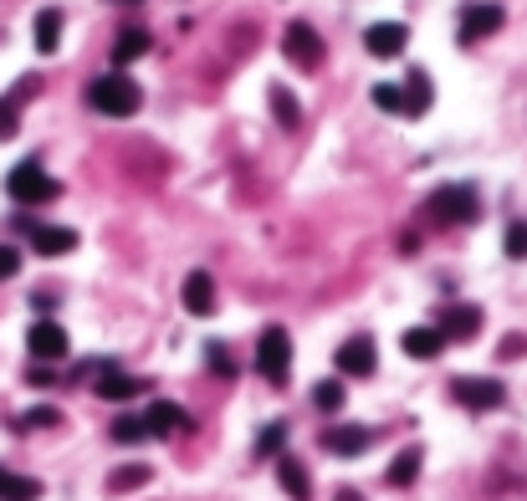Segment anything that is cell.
<instances>
[{"label":"cell","instance_id":"cell-13","mask_svg":"<svg viewBox=\"0 0 527 501\" xmlns=\"http://www.w3.org/2000/svg\"><path fill=\"white\" fill-rule=\"evenodd\" d=\"M98 399H134L139 389H144V379H134V374H123V369H113V363H103L98 369Z\"/></svg>","mask_w":527,"mask_h":501},{"label":"cell","instance_id":"cell-7","mask_svg":"<svg viewBox=\"0 0 527 501\" xmlns=\"http://www.w3.org/2000/svg\"><path fill=\"white\" fill-rule=\"evenodd\" d=\"M364 47H369V57L389 62V57H400V52L410 47V31H405L400 21H374V26L364 31Z\"/></svg>","mask_w":527,"mask_h":501},{"label":"cell","instance_id":"cell-21","mask_svg":"<svg viewBox=\"0 0 527 501\" xmlns=\"http://www.w3.org/2000/svg\"><path fill=\"white\" fill-rule=\"evenodd\" d=\"M57 41H62V11L47 6V11L36 16V52H41V57H52V52H57Z\"/></svg>","mask_w":527,"mask_h":501},{"label":"cell","instance_id":"cell-32","mask_svg":"<svg viewBox=\"0 0 527 501\" xmlns=\"http://www.w3.org/2000/svg\"><path fill=\"white\" fill-rule=\"evenodd\" d=\"M282 440H287V425L277 420V425H267V430H261V440H256V455H272V450H282Z\"/></svg>","mask_w":527,"mask_h":501},{"label":"cell","instance_id":"cell-35","mask_svg":"<svg viewBox=\"0 0 527 501\" xmlns=\"http://www.w3.org/2000/svg\"><path fill=\"white\" fill-rule=\"evenodd\" d=\"M517 353H527V338H517V333H512V338L502 343V358H517Z\"/></svg>","mask_w":527,"mask_h":501},{"label":"cell","instance_id":"cell-12","mask_svg":"<svg viewBox=\"0 0 527 501\" xmlns=\"http://www.w3.org/2000/svg\"><path fill=\"white\" fill-rule=\"evenodd\" d=\"M374 343L369 338H348L343 348H338V374H354V379H369L374 374Z\"/></svg>","mask_w":527,"mask_h":501},{"label":"cell","instance_id":"cell-18","mask_svg":"<svg viewBox=\"0 0 527 501\" xmlns=\"http://www.w3.org/2000/svg\"><path fill=\"white\" fill-rule=\"evenodd\" d=\"M0 501H41V481L0 466Z\"/></svg>","mask_w":527,"mask_h":501},{"label":"cell","instance_id":"cell-17","mask_svg":"<svg viewBox=\"0 0 527 501\" xmlns=\"http://www.w3.org/2000/svg\"><path fill=\"white\" fill-rule=\"evenodd\" d=\"M369 430H359V425H333L328 435H323V445L333 450V455H364L369 450Z\"/></svg>","mask_w":527,"mask_h":501},{"label":"cell","instance_id":"cell-10","mask_svg":"<svg viewBox=\"0 0 527 501\" xmlns=\"http://www.w3.org/2000/svg\"><path fill=\"white\" fill-rule=\"evenodd\" d=\"M144 425H149V440H169V435H180V430L190 425V415H185L180 404H169V399H154L149 415H144Z\"/></svg>","mask_w":527,"mask_h":501},{"label":"cell","instance_id":"cell-14","mask_svg":"<svg viewBox=\"0 0 527 501\" xmlns=\"http://www.w3.org/2000/svg\"><path fill=\"white\" fill-rule=\"evenodd\" d=\"M144 52H154V36H149V31H139V26H128V31L113 41V72H123L128 62H139Z\"/></svg>","mask_w":527,"mask_h":501},{"label":"cell","instance_id":"cell-30","mask_svg":"<svg viewBox=\"0 0 527 501\" xmlns=\"http://www.w3.org/2000/svg\"><path fill=\"white\" fill-rule=\"evenodd\" d=\"M272 113L282 118V128H297V103H292L287 87H272Z\"/></svg>","mask_w":527,"mask_h":501},{"label":"cell","instance_id":"cell-37","mask_svg":"<svg viewBox=\"0 0 527 501\" xmlns=\"http://www.w3.org/2000/svg\"><path fill=\"white\" fill-rule=\"evenodd\" d=\"M128 6H134V0H128Z\"/></svg>","mask_w":527,"mask_h":501},{"label":"cell","instance_id":"cell-31","mask_svg":"<svg viewBox=\"0 0 527 501\" xmlns=\"http://www.w3.org/2000/svg\"><path fill=\"white\" fill-rule=\"evenodd\" d=\"M205 353H210V369H215V374H221V379H236V358L226 353V343H210Z\"/></svg>","mask_w":527,"mask_h":501},{"label":"cell","instance_id":"cell-6","mask_svg":"<svg viewBox=\"0 0 527 501\" xmlns=\"http://www.w3.org/2000/svg\"><path fill=\"white\" fill-rule=\"evenodd\" d=\"M26 348H31V358H36V363H62V358H67V333H62V323H52V317L31 323Z\"/></svg>","mask_w":527,"mask_h":501},{"label":"cell","instance_id":"cell-34","mask_svg":"<svg viewBox=\"0 0 527 501\" xmlns=\"http://www.w3.org/2000/svg\"><path fill=\"white\" fill-rule=\"evenodd\" d=\"M57 420H62L57 409H31V415H26L21 425H26V430H47V425H57Z\"/></svg>","mask_w":527,"mask_h":501},{"label":"cell","instance_id":"cell-26","mask_svg":"<svg viewBox=\"0 0 527 501\" xmlns=\"http://www.w3.org/2000/svg\"><path fill=\"white\" fill-rule=\"evenodd\" d=\"M149 476H154L149 466H123V471H113V476H108V491H139Z\"/></svg>","mask_w":527,"mask_h":501},{"label":"cell","instance_id":"cell-9","mask_svg":"<svg viewBox=\"0 0 527 501\" xmlns=\"http://www.w3.org/2000/svg\"><path fill=\"white\" fill-rule=\"evenodd\" d=\"M441 338L446 343H461V338H476V328H481V307H471V302H456V307H446L441 312Z\"/></svg>","mask_w":527,"mask_h":501},{"label":"cell","instance_id":"cell-33","mask_svg":"<svg viewBox=\"0 0 527 501\" xmlns=\"http://www.w3.org/2000/svg\"><path fill=\"white\" fill-rule=\"evenodd\" d=\"M16 271H21V251L16 246H0V282H11Z\"/></svg>","mask_w":527,"mask_h":501},{"label":"cell","instance_id":"cell-29","mask_svg":"<svg viewBox=\"0 0 527 501\" xmlns=\"http://www.w3.org/2000/svg\"><path fill=\"white\" fill-rule=\"evenodd\" d=\"M502 251H507L512 261H522V256H527V220H512V225H507V236H502Z\"/></svg>","mask_w":527,"mask_h":501},{"label":"cell","instance_id":"cell-11","mask_svg":"<svg viewBox=\"0 0 527 501\" xmlns=\"http://www.w3.org/2000/svg\"><path fill=\"white\" fill-rule=\"evenodd\" d=\"M502 21H507V11L502 6H466L461 11V41H476V36H492V31H502Z\"/></svg>","mask_w":527,"mask_h":501},{"label":"cell","instance_id":"cell-1","mask_svg":"<svg viewBox=\"0 0 527 501\" xmlns=\"http://www.w3.org/2000/svg\"><path fill=\"white\" fill-rule=\"evenodd\" d=\"M87 103H93V113H103V118H134L144 93L128 72H103L93 87H87Z\"/></svg>","mask_w":527,"mask_h":501},{"label":"cell","instance_id":"cell-22","mask_svg":"<svg viewBox=\"0 0 527 501\" xmlns=\"http://www.w3.org/2000/svg\"><path fill=\"white\" fill-rule=\"evenodd\" d=\"M420 113H430V77L415 67L405 82V118H420Z\"/></svg>","mask_w":527,"mask_h":501},{"label":"cell","instance_id":"cell-2","mask_svg":"<svg viewBox=\"0 0 527 501\" xmlns=\"http://www.w3.org/2000/svg\"><path fill=\"white\" fill-rule=\"evenodd\" d=\"M6 190H11V200L16 205H47V200H57L62 195V185L41 169L36 159H26V164H16L11 169V179H6Z\"/></svg>","mask_w":527,"mask_h":501},{"label":"cell","instance_id":"cell-24","mask_svg":"<svg viewBox=\"0 0 527 501\" xmlns=\"http://www.w3.org/2000/svg\"><path fill=\"white\" fill-rule=\"evenodd\" d=\"M420 476V445H410L405 455H394L389 461V486H410Z\"/></svg>","mask_w":527,"mask_h":501},{"label":"cell","instance_id":"cell-19","mask_svg":"<svg viewBox=\"0 0 527 501\" xmlns=\"http://www.w3.org/2000/svg\"><path fill=\"white\" fill-rule=\"evenodd\" d=\"M400 343H405V353H410V358H441V348H446L441 328H410Z\"/></svg>","mask_w":527,"mask_h":501},{"label":"cell","instance_id":"cell-16","mask_svg":"<svg viewBox=\"0 0 527 501\" xmlns=\"http://www.w3.org/2000/svg\"><path fill=\"white\" fill-rule=\"evenodd\" d=\"M31 246L41 256H67L77 246V231H67V225H31Z\"/></svg>","mask_w":527,"mask_h":501},{"label":"cell","instance_id":"cell-4","mask_svg":"<svg viewBox=\"0 0 527 501\" xmlns=\"http://www.w3.org/2000/svg\"><path fill=\"white\" fill-rule=\"evenodd\" d=\"M435 220H446V225H471L476 215H481V195L471 190V185H441L430 195V205H425Z\"/></svg>","mask_w":527,"mask_h":501},{"label":"cell","instance_id":"cell-28","mask_svg":"<svg viewBox=\"0 0 527 501\" xmlns=\"http://www.w3.org/2000/svg\"><path fill=\"white\" fill-rule=\"evenodd\" d=\"M374 108H384V113H405V87L379 82V87H374Z\"/></svg>","mask_w":527,"mask_h":501},{"label":"cell","instance_id":"cell-8","mask_svg":"<svg viewBox=\"0 0 527 501\" xmlns=\"http://www.w3.org/2000/svg\"><path fill=\"white\" fill-rule=\"evenodd\" d=\"M451 394H456L466 409H497V404L507 399V389H502L497 379H456Z\"/></svg>","mask_w":527,"mask_h":501},{"label":"cell","instance_id":"cell-15","mask_svg":"<svg viewBox=\"0 0 527 501\" xmlns=\"http://www.w3.org/2000/svg\"><path fill=\"white\" fill-rule=\"evenodd\" d=\"M180 297H185V307H190L195 317H210V312H215V282H210V271H190Z\"/></svg>","mask_w":527,"mask_h":501},{"label":"cell","instance_id":"cell-23","mask_svg":"<svg viewBox=\"0 0 527 501\" xmlns=\"http://www.w3.org/2000/svg\"><path fill=\"white\" fill-rule=\"evenodd\" d=\"M26 93H36V77H31V82H21L11 98H0V139H11V133H16V123H21V118H16V108H21V98H26Z\"/></svg>","mask_w":527,"mask_h":501},{"label":"cell","instance_id":"cell-27","mask_svg":"<svg viewBox=\"0 0 527 501\" xmlns=\"http://www.w3.org/2000/svg\"><path fill=\"white\" fill-rule=\"evenodd\" d=\"M313 404L323 409V415H338V409H343V384H338V379H323V384L313 389Z\"/></svg>","mask_w":527,"mask_h":501},{"label":"cell","instance_id":"cell-5","mask_svg":"<svg viewBox=\"0 0 527 501\" xmlns=\"http://www.w3.org/2000/svg\"><path fill=\"white\" fill-rule=\"evenodd\" d=\"M282 52H287L292 67H318V62H323V36L307 26V21H292V26L282 31Z\"/></svg>","mask_w":527,"mask_h":501},{"label":"cell","instance_id":"cell-3","mask_svg":"<svg viewBox=\"0 0 527 501\" xmlns=\"http://www.w3.org/2000/svg\"><path fill=\"white\" fill-rule=\"evenodd\" d=\"M256 369H261L267 384H287V374H292V338H287V328H267L256 338Z\"/></svg>","mask_w":527,"mask_h":501},{"label":"cell","instance_id":"cell-25","mask_svg":"<svg viewBox=\"0 0 527 501\" xmlns=\"http://www.w3.org/2000/svg\"><path fill=\"white\" fill-rule=\"evenodd\" d=\"M113 440H118V445H144V440H149V425H144L139 415H118V420H113Z\"/></svg>","mask_w":527,"mask_h":501},{"label":"cell","instance_id":"cell-20","mask_svg":"<svg viewBox=\"0 0 527 501\" xmlns=\"http://www.w3.org/2000/svg\"><path fill=\"white\" fill-rule=\"evenodd\" d=\"M277 481H282V491H287L292 501H307V496H313V486H307L302 461H292V455H282V461H277Z\"/></svg>","mask_w":527,"mask_h":501},{"label":"cell","instance_id":"cell-36","mask_svg":"<svg viewBox=\"0 0 527 501\" xmlns=\"http://www.w3.org/2000/svg\"><path fill=\"white\" fill-rule=\"evenodd\" d=\"M338 501H364L359 491H338Z\"/></svg>","mask_w":527,"mask_h":501}]
</instances>
